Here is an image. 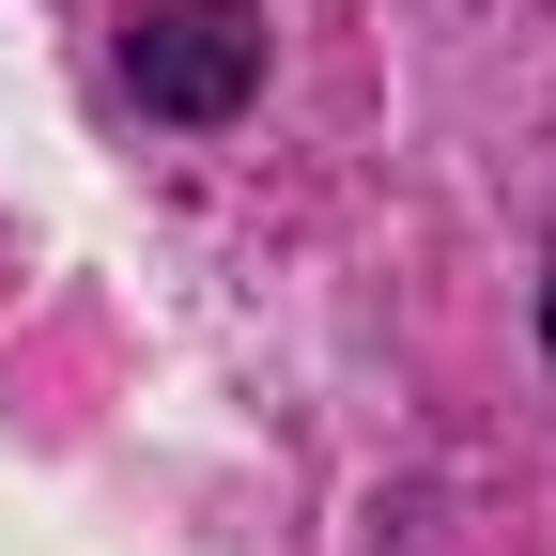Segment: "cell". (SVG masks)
<instances>
[{
	"instance_id": "6da1fadb",
	"label": "cell",
	"mask_w": 556,
	"mask_h": 556,
	"mask_svg": "<svg viewBox=\"0 0 556 556\" xmlns=\"http://www.w3.org/2000/svg\"><path fill=\"white\" fill-rule=\"evenodd\" d=\"M124 93L155 124H232L263 93V16L248 0H139L124 16Z\"/></svg>"
},
{
	"instance_id": "7a4b0ae2",
	"label": "cell",
	"mask_w": 556,
	"mask_h": 556,
	"mask_svg": "<svg viewBox=\"0 0 556 556\" xmlns=\"http://www.w3.org/2000/svg\"><path fill=\"white\" fill-rule=\"evenodd\" d=\"M541 356H556V263H541Z\"/></svg>"
}]
</instances>
